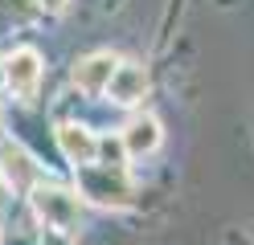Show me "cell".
I'll return each mask as SVG.
<instances>
[{
  "instance_id": "6da1fadb",
  "label": "cell",
  "mask_w": 254,
  "mask_h": 245,
  "mask_svg": "<svg viewBox=\"0 0 254 245\" xmlns=\"http://www.w3.org/2000/svg\"><path fill=\"white\" fill-rule=\"evenodd\" d=\"M78 188H82V196L111 208H127L135 200V188L123 176V168H107V163H78Z\"/></svg>"
},
{
  "instance_id": "7a4b0ae2",
  "label": "cell",
  "mask_w": 254,
  "mask_h": 245,
  "mask_svg": "<svg viewBox=\"0 0 254 245\" xmlns=\"http://www.w3.org/2000/svg\"><path fill=\"white\" fill-rule=\"evenodd\" d=\"M29 204H33L37 221H45L58 233H74L78 217H82V200L66 188H54V184H33L29 188Z\"/></svg>"
},
{
  "instance_id": "3957f363",
  "label": "cell",
  "mask_w": 254,
  "mask_h": 245,
  "mask_svg": "<svg viewBox=\"0 0 254 245\" xmlns=\"http://www.w3.org/2000/svg\"><path fill=\"white\" fill-rule=\"evenodd\" d=\"M41 82V53L37 49H17L4 57V86L17 98H33Z\"/></svg>"
},
{
  "instance_id": "277c9868",
  "label": "cell",
  "mask_w": 254,
  "mask_h": 245,
  "mask_svg": "<svg viewBox=\"0 0 254 245\" xmlns=\"http://www.w3.org/2000/svg\"><path fill=\"white\" fill-rule=\"evenodd\" d=\"M148 86H152V82H148L144 65L119 61L115 74H111V82H107V94H111V102H119V106H135V102L148 98Z\"/></svg>"
},
{
  "instance_id": "5b68a950",
  "label": "cell",
  "mask_w": 254,
  "mask_h": 245,
  "mask_svg": "<svg viewBox=\"0 0 254 245\" xmlns=\"http://www.w3.org/2000/svg\"><path fill=\"white\" fill-rule=\"evenodd\" d=\"M115 65H119L115 53H90V57H82L74 65V86L86 90V94H103L111 74H115Z\"/></svg>"
},
{
  "instance_id": "8992f818",
  "label": "cell",
  "mask_w": 254,
  "mask_h": 245,
  "mask_svg": "<svg viewBox=\"0 0 254 245\" xmlns=\"http://www.w3.org/2000/svg\"><path fill=\"white\" fill-rule=\"evenodd\" d=\"M58 147H62V155H66L74 168H78V163H94V159H99V139H94L86 127H78V123L58 127Z\"/></svg>"
},
{
  "instance_id": "52a82bcc",
  "label": "cell",
  "mask_w": 254,
  "mask_h": 245,
  "mask_svg": "<svg viewBox=\"0 0 254 245\" xmlns=\"http://www.w3.org/2000/svg\"><path fill=\"white\" fill-rule=\"evenodd\" d=\"M123 147H127V155H152L156 147H160V139H164V131H160V123L152 119V114H144V119H131L123 127Z\"/></svg>"
},
{
  "instance_id": "ba28073f",
  "label": "cell",
  "mask_w": 254,
  "mask_h": 245,
  "mask_svg": "<svg viewBox=\"0 0 254 245\" xmlns=\"http://www.w3.org/2000/svg\"><path fill=\"white\" fill-rule=\"evenodd\" d=\"M0 168H4L8 184H12V188H21V192H29V188L37 184V176H41V172H37V163L29 159L17 143H4V151H0Z\"/></svg>"
},
{
  "instance_id": "9c48e42d",
  "label": "cell",
  "mask_w": 254,
  "mask_h": 245,
  "mask_svg": "<svg viewBox=\"0 0 254 245\" xmlns=\"http://www.w3.org/2000/svg\"><path fill=\"white\" fill-rule=\"evenodd\" d=\"M99 155H103L107 168H123L127 147H123V139H99Z\"/></svg>"
},
{
  "instance_id": "30bf717a",
  "label": "cell",
  "mask_w": 254,
  "mask_h": 245,
  "mask_svg": "<svg viewBox=\"0 0 254 245\" xmlns=\"http://www.w3.org/2000/svg\"><path fill=\"white\" fill-rule=\"evenodd\" d=\"M37 4H41L45 12H62V8H66V4H70V0H37Z\"/></svg>"
},
{
  "instance_id": "8fae6325",
  "label": "cell",
  "mask_w": 254,
  "mask_h": 245,
  "mask_svg": "<svg viewBox=\"0 0 254 245\" xmlns=\"http://www.w3.org/2000/svg\"><path fill=\"white\" fill-rule=\"evenodd\" d=\"M0 86H4V61H0Z\"/></svg>"
}]
</instances>
